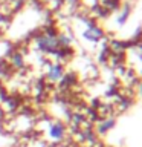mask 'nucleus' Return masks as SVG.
Returning <instances> with one entry per match:
<instances>
[{"mask_svg":"<svg viewBox=\"0 0 142 147\" xmlns=\"http://www.w3.org/2000/svg\"><path fill=\"white\" fill-rule=\"evenodd\" d=\"M12 61H14V64H15L17 67H20L21 64H23V58H21V55H14Z\"/></svg>","mask_w":142,"mask_h":147,"instance_id":"6","label":"nucleus"},{"mask_svg":"<svg viewBox=\"0 0 142 147\" xmlns=\"http://www.w3.org/2000/svg\"><path fill=\"white\" fill-rule=\"evenodd\" d=\"M63 75V67L60 66V64H55V66H52L49 69V72H48V77L50 78V80H54V81H57L60 80Z\"/></svg>","mask_w":142,"mask_h":147,"instance_id":"3","label":"nucleus"},{"mask_svg":"<svg viewBox=\"0 0 142 147\" xmlns=\"http://www.w3.org/2000/svg\"><path fill=\"white\" fill-rule=\"evenodd\" d=\"M101 35H102V31L98 29V28H96L95 25H90L89 29L84 32V37H86L87 40H90V41H96Z\"/></svg>","mask_w":142,"mask_h":147,"instance_id":"2","label":"nucleus"},{"mask_svg":"<svg viewBox=\"0 0 142 147\" xmlns=\"http://www.w3.org/2000/svg\"><path fill=\"white\" fill-rule=\"evenodd\" d=\"M128 12H130V8H128V6H127L125 9H124V12L121 14V17H119V18H118V22H119V25H122V23H124V22H125V20H127V17H128Z\"/></svg>","mask_w":142,"mask_h":147,"instance_id":"5","label":"nucleus"},{"mask_svg":"<svg viewBox=\"0 0 142 147\" xmlns=\"http://www.w3.org/2000/svg\"><path fill=\"white\" fill-rule=\"evenodd\" d=\"M38 46L44 51H54V49H57L60 45H58V38H55L52 35H46V37H41L38 40Z\"/></svg>","mask_w":142,"mask_h":147,"instance_id":"1","label":"nucleus"},{"mask_svg":"<svg viewBox=\"0 0 142 147\" xmlns=\"http://www.w3.org/2000/svg\"><path fill=\"white\" fill-rule=\"evenodd\" d=\"M63 132H64V127L60 123L54 124V126L50 127V136H52V138H61L63 136Z\"/></svg>","mask_w":142,"mask_h":147,"instance_id":"4","label":"nucleus"},{"mask_svg":"<svg viewBox=\"0 0 142 147\" xmlns=\"http://www.w3.org/2000/svg\"><path fill=\"white\" fill-rule=\"evenodd\" d=\"M70 2H75V0H70Z\"/></svg>","mask_w":142,"mask_h":147,"instance_id":"7","label":"nucleus"}]
</instances>
